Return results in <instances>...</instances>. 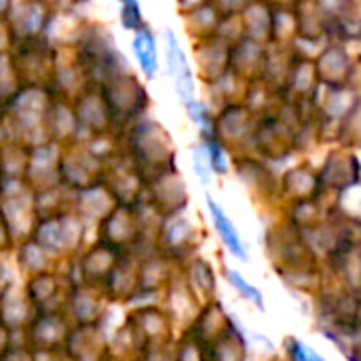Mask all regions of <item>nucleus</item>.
<instances>
[{"mask_svg":"<svg viewBox=\"0 0 361 361\" xmlns=\"http://www.w3.org/2000/svg\"><path fill=\"white\" fill-rule=\"evenodd\" d=\"M315 68H317L319 82L326 87H338L351 82L353 66L347 51L341 44H328L322 51L319 59L315 61Z\"/></svg>","mask_w":361,"mask_h":361,"instance_id":"nucleus-1","label":"nucleus"},{"mask_svg":"<svg viewBox=\"0 0 361 361\" xmlns=\"http://www.w3.org/2000/svg\"><path fill=\"white\" fill-rule=\"evenodd\" d=\"M228 279H231V281H233V286H235V288H237L239 292H243V296H247V298H250V300H252V302H254L256 307H260V309L264 307L262 294H260V292H258V290H256L254 286L245 283V281L241 279V275H239V273L231 271V273H228Z\"/></svg>","mask_w":361,"mask_h":361,"instance_id":"nucleus-4","label":"nucleus"},{"mask_svg":"<svg viewBox=\"0 0 361 361\" xmlns=\"http://www.w3.org/2000/svg\"><path fill=\"white\" fill-rule=\"evenodd\" d=\"M133 53L137 55L146 76L152 78L157 74V49H154V38L148 30L140 32L133 38Z\"/></svg>","mask_w":361,"mask_h":361,"instance_id":"nucleus-3","label":"nucleus"},{"mask_svg":"<svg viewBox=\"0 0 361 361\" xmlns=\"http://www.w3.org/2000/svg\"><path fill=\"white\" fill-rule=\"evenodd\" d=\"M207 205H209V212H212V218H214V224H216V228H218V233L222 235V239H224V243L228 245V250L235 254V256H239V258H243L245 260V250L241 247V241H239V235H237V231L233 228V224H231V220L224 216V212L212 201V199H207Z\"/></svg>","mask_w":361,"mask_h":361,"instance_id":"nucleus-2","label":"nucleus"},{"mask_svg":"<svg viewBox=\"0 0 361 361\" xmlns=\"http://www.w3.org/2000/svg\"><path fill=\"white\" fill-rule=\"evenodd\" d=\"M294 355H296V360L298 361H324L315 351L307 349L302 343H296V345H294Z\"/></svg>","mask_w":361,"mask_h":361,"instance_id":"nucleus-6","label":"nucleus"},{"mask_svg":"<svg viewBox=\"0 0 361 361\" xmlns=\"http://www.w3.org/2000/svg\"><path fill=\"white\" fill-rule=\"evenodd\" d=\"M209 163L216 171H226V165H224V152H222V146L216 142V140H209Z\"/></svg>","mask_w":361,"mask_h":361,"instance_id":"nucleus-5","label":"nucleus"}]
</instances>
